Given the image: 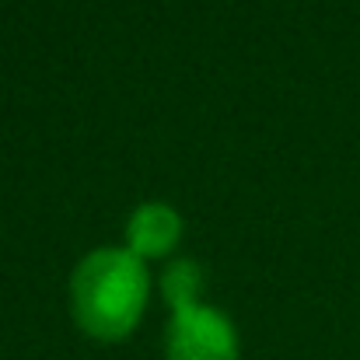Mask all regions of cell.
I'll use <instances>...</instances> for the list:
<instances>
[{"instance_id":"obj_1","label":"cell","mask_w":360,"mask_h":360,"mask_svg":"<svg viewBox=\"0 0 360 360\" xmlns=\"http://www.w3.org/2000/svg\"><path fill=\"white\" fill-rule=\"evenodd\" d=\"M147 287L150 280L140 255L116 245L95 248L77 262L70 276L74 319L88 336L116 343L140 322L147 304Z\"/></svg>"},{"instance_id":"obj_2","label":"cell","mask_w":360,"mask_h":360,"mask_svg":"<svg viewBox=\"0 0 360 360\" xmlns=\"http://www.w3.org/2000/svg\"><path fill=\"white\" fill-rule=\"evenodd\" d=\"M168 360H238V329L214 304L172 308L165 329Z\"/></svg>"},{"instance_id":"obj_3","label":"cell","mask_w":360,"mask_h":360,"mask_svg":"<svg viewBox=\"0 0 360 360\" xmlns=\"http://www.w3.org/2000/svg\"><path fill=\"white\" fill-rule=\"evenodd\" d=\"M182 238V217L175 207L168 203H140L129 221H126V241L129 252L140 259H158L165 252H172Z\"/></svg>"},{"instance_id":"obj_4","label":"cell","mask_w":360,"mask_h":360,"mask_svg":"<svg viewBox=\"0 0 360 360\" xmlns=\"http://www.w3.org/2000/svg\"><path fill=\"white\" fill-rule=\"evenodd\" d=\"M203 283H207V269L196 259H175L161 276V294L172 308H186V304H200Z\"/></svg>"}]
</instances>
